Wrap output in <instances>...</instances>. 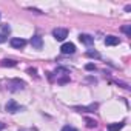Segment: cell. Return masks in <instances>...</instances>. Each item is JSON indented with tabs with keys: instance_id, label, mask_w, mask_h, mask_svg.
I'll list each match as a JSON object with an SVG mask.
<instances>
[{
	"instance_id": "1",
	"label": "cell",
	"mask_w": 131,
	"mask_h": 131,
	"mask_svg": "<svg viewBox=\"0 0 131 131\" xmlns=\"http://www.w3.org/2000/svg\"><path fill=\"white\" fill-rule=\"evenodd\" d=\"M8 86H9V91H19V90L25 88V82L20 79H13L8 82Z\"/></svg>"
},
{
	"instance_id": "2",
	"label": "cell",
	"mask_w": 131,
	"mask_h": 131,
	"mask_svg": "<svg viewBox=\"0 0 131 131\" xmlns=\"http://www.w3.org/2000/svg\"><path fill=\"white\" fill-rule=\"evenodd\" d=\"M52 36H54L56 40L62 42V40H65V39L68 37V29H65V28H56L52 31Z\"/></svg>"
},
{
	"instance_id": "3",
	"label": "cell",
	"mask_w": 131,
	"mask_h": 131,
	"mask_svg": "<svg viewBox=\"0 0 131 131\" xmlns=\"http://www.w3.org/2000/svg\"><path fill=\"white\" fill-rule=\"evenodd\" d=\"M23 108L16 102V100H8V103H6V111L8 113H11V114H14V113H17V111H22Z\"/></svg>"
},
{
	"instance_id": "4",
	"label": "cell",
	"mask_w": 131,
	"mask_h": 131,
	"mask_svg": "<svg viewBox=\"0 0 131 131\" xmlns=\"http://www.w3.org/2000/svg\"><path fill=\"white\" fill-rule=\"evenodd\" d=\"M60 51L63 54H73V52H76V45L74 43H63Z\"/></svg>"
},
{
	"instance_id": "5",
	"label": "cell",
	"mask_w": 131,
	"mask_h": 131,
	"mask_svg": "<svg viewBox=\"0 0 131 131\" xmlns=\"http://www.w3.org/2000/svg\"><path fill=\"white\" fill-rule=\"evenodd\" d=\"M79 40H80L82 43H85L86 46H91V45L94 43V37H91L90 34H80V36H79Z\"/></svg>"
},
{
	"instance_id": "6",
	"label": "cell",
	"mask_w": 131,
	"mask_h": 131,
	"mask_svg": "<svg viewBox=\"0 0 131 131\" xmlns=\"http://www.w3.org/2000/svg\"><path fill=\"white\" fill-rule=\"evenodd\" d=\"M25 45H26V40L25 39H19V37L11 39V46L13 48H23Z\"/></svg>"
},
{
	"instance_id": "7",
	"label": "cell",
	"mask_w": 131,
	"mask_h": 131,
	"mask_svg": "<svg viewBox=\"0 0 131 131\" xmlns=\"http://www.w3.org/2000/svg\"><path fill=\"white\" fill-rule=\"evenodd\" d=\"M119 37H116V36H106V39H105V45L106 46H114V45H119Z\"/></svg>"
},
{
	"instance_id": "8",
	"label": "cell",
	"mask_w": 131,
	"mask_h": 131,
	"mask_svg": "<svg viewBox=\"0 0 131 131\" xmlns=\"http://www.w3.org/2000/svg\"><path fill=\"white\" fill-rule=\"evenodd\" d=\"M31 45H32L36 49H42V46H43L42 37H40V36H34V37L31 39Z\"/></svg>"
},
{
	"instance_id": "9",
	"label": "cell",
	"mask_w": 131,
	"mask_h": 131,
	"mask_svg": "<svg viewBox=\"0 0 131 131\" xmlns=\"http://www.w3.org/2000/svg\"><path fill=\"white\" fill-rule=\"evenodd\" d=\"M123 125H125V122L110 123V125H108V131H119V129H122V128H123Z\"/></svg>"
},
{
	"instance_id": "10",
	"label": "cell",
	"mask_w": 131,
	"mask_h": 131,
	"mask_svg": "<svg viewBox=\"0 0 131 131\" xmlns=\"http://www.w3.org/2000/svg\"><path fill=\"white\" fill-rule=\"evenodd\" d=\"M0 65H2V67H16V62L14 60H9V59H5V60H2L0 62Z\"/></svg>"
},
{
	"instance_id": "11",
	"label": "cell",
	"mask_w": 131,
	"mask_h": 131,
	"mask_svg": "<svg viewBox=\"0 0 131 131\" xmlns=\"http://www.w3.org/2000/svg\"><path fill=\"white\" fill-rule=\"evenodd\" d=\"M85 122H86V126H88V128H94V126L97 125V122H96L94 119H90V117H86Z\"/></svg>"
},
{
	"instance_id": "12",
	"label": "cell",
	"mask_w": 131,
	"mask_h": 131,
	"mask_svg": "<svg viewBox=\"0 0 131 131\" xmlns=\"http://www.w3.org/2000/svg\"><path fill=\"white\" fill-rule=\"evenodd\" d=\"M74 110H77V111H88V110H97V103H93L91 106H88V108H79V106H76Z\"/></svg>"
},
{
	"instance_id": "13",
	"label": "cell",
	"mask_w": 131,
	"mask_h": 131,
	"mask_svg": "<svg viewBox=\"0 0 131 131\" xmlns=\"http://www.w3.org/2000/svg\"><path fill=\"white\" fill-rule=\"evenodd\" d=\"M86 56L88 57H93V59H99L100 57V54L97 51H86Z\"/></svg>"
},
{
	"instance_id": "14",
	"label": "cell",
	"mask_w": 131,
	"mask_h": 131,
	"mask_svg": "<svg viewBox=\"0 0 131 131\" xmlns=\"http://www.w3.org/2000/svg\"><path fill=\"white\" fill-rule=\"evenodd\" d=\"M129 26H131V25H125V26L122 28V31H123L126 36H129V34H131V28H129Z\"/></svg>"
},
{
	"instance_id": "15",
	"label": "cell",
	"mask_w": 131,
	"mask_h": 131,
	"mask_svg": "<svg viewBox=\"0 0 131 131\" xmlns=\"http://www.w3.org/2000/svg\"><path fill=\"white\" fill-rule=\"evenodd\" d=\"M62 131H77L74 126H70V125H65L63 128H62Z\"/></svg>"
},
{
	"instance_id": "16",
	"label": "cell",
	"mask_w": 131,
	"mask_h": 131,
	"mask_svg": "<svg viewBox=\"0 0 131 131\" xmlns=\"http://www.w3.org/2000/svg\"><path fill=\"white\" fill-rule=\"evenodd\" d=\"M85 68H86L88 71H93V70H96V67H94V65H93V63H88V65H86V67H85Z\"/></svg>"
},
{
	"instance_id": "17",
	"label": "cell",
	"mask_w": 131,
	"mask_h": 131,
	"mask_svg": "<svg viewBox=\"0 0 131 131\" xmlns=\"http://www.w3.org/2000/svg\"><path fill=\"white\" fill-rule=\"evenodd\" d=\"M6 40V36H3V34H0V43H2V42H5Z\"/></svg>"
},
{
	"instance_id": "18",
	"label": "cell",
	"mask_w": 131,
	"mask_h": 131,
	"mask_svg": "<svg viewBox=\"0 0 131 131\" xmlns=\"http://www.w3.org/2000/svg\"><path fill=\"white\" fill-rule=\"evenodd\" d=\"M28 73H29V74H34V73H36V70H34V68H29V70H28Z\"/></svg>"
},
{
	"instance_id": "19",
	"label": "cell",
	"mask_w": 131,
	"mask_h": 131,
	"mask_svg": "<svg viewBox=\"0 0 131 131\" xmlns=\"http://www.w3.org/2000/svg\"><path fill=\"white\" fill-rule=\"evenodd\" d=\"M3 128H5V123H2V122H0V131H2Z\"/></svg>"
}]
</instances>
